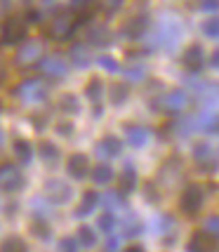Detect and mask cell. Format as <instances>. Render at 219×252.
Masks as SVG:
<instances>
[{"label": "cell", "instance_id": "obj_35", "mask_svg": "<svg viewBox=\"0 0 219 252\" xmlns=\"http://www.w3.org/2000/svg\"><path fill=\"white\" fill-rule=\"evenodd\" d=\"M78 243H80L83 248H94V245H97V233H94V229L80 226V229H78Z\"/></svg>", "mask_w": 219, "mask_h": 252}, {"label": "cell", "instance_id": "obj_33", "mask_svg": "<svg viewBox=\"0 0 219 252\" xmlns=\"http://www.w3.org/2000/svg\"><path fill=\"white\" fill-rule=\"evenodd\" d=\"M127 97H130V88H127V83H116V85L111 88V101H113L116 106L125 104Z\"/></svg>", "mask_w": 219, "mask_h": 252}, {"label": "cell", "instance_id": "obj_4", "mask_svg": "<svg viewBox=\"0 0 219 252\" xmlns=\"http://www.w3.org/2000/svg\"><path fill=\"white\" fill-rule=\"evenodd\" d=\"M193 160H196L198 170H203V172H217L219 167L217 149H212L208 142H200L193 146Z\"/></svg>", "mask_w": 219, "mask_h": 252}, {"label": "cell", "instance_id": "obj_45", "mask_svg": "<svg viewBox=\"0 0 219 252\" xmlns=\"http://www.w3.org/2000/svg\"><path fill=\"white\" fill-rule=\"evenodd\" d=\"M125 252H146V250H144L142 245H130V248H127Z\"/></svg>", "mask_w": 219, "mask_h": 252}, {"label": "cell", "instance_id": "obj_10", "mask_svg": "<svg viewBox=\"0 0 219 252\" xmlns=\"http://www.w3.org/2000/svg\"><path fill=\"white\" fill-rule=\"evenodd\" d=\"M43 59V45L35 43V40H29V43H22L17 55H14V62L19 66H33Z\"/></svg>", "mask_w": 219, "mask_h": 252}, {"label": "cell", "instance_id": "obj_14", "mask_svg": "<svg viewBox=\"0 0 219 252\" xmlns=\"http://www.w3.org/2000/svg\"><path fill=\"white\" fill-rule=\"evenodd\" d=\"M66 170H68V175L73 177V179H85L90 175V160L85 154H73L68 158V163H66Z\"/></svg>", "mask_w": 219, "mask_h": 252}, {"label": "cell", "instance_id": "obj_41", "mask_svg": "<svg viewBox=\"0 0 219 252\" xmlns=\"http://www.w3.org/2000/svg\"><path fill=\"white\" fill-rule=\"evenodd\" d=\"M198 10H203V12H217L219 10V0H198Z\"/></svg>", "mask_w": 219, "mask_h": 252}, {"label": "cell", "instance_id": "obj_28", "mask_svg": "<svg viewBox=\"0 0 219 252\" xmlns=\"http://www.w3.org/2000/svg\"><path fill=\"white\" fill-rule=\"evenodd\" d=\"M111 179H113V170H111V165L99 163L97 167L92 170V182H94V184H99V187L109 184Z\"/></svg>", "mask_w": 219, "mask_h": 252}, {"label": "cell", "instance_id": "obj_40", "mask_svg": "<svg viewBox=\"0 0 219 252\" xmlns=\"http://www.w3.org/2000/svg\"><path fill=\"white\" fill-rule=\"evenodd\" d=\"M205 233H210L215 241H219V217H217V215L205 220Z\"/></svg>", "mask_w": 219, "mask_h": 252}, {"label": "cell", "instance_id": "obj_37", "mask_svg": "<svg viewBox=\"0 0 219 252\" xmlns=\"http://www.w3.org/2000/svg\"><path fill=\"white\" fill-rule=\"evenodd\" d=\"M97 64L104 68V71H109V73H118L121 71V66H118V62L113 59V57H106V55H101L97 59Z\"/></svg>", "mask_w": 219, "mask_h": 252}, {"label": "cell", "instance_id": "obj_42", "mask_svg": "<svg viewBox=\"0 0 219 252\" xmlns=\"http://www.w3.org/2000/svg\"><path fill=\"white\" fill-rule=\"evenodd\" d=\"M33 233H35L38 238H50V226H47L45 221H40V224L35 221V224H33Z\"/></svg>", "mask_w": 219, "mask_h": 252}, {"label": "cell", "instance_id": "obj_19", "mask_svg": "<svg viewBox=\"0 0 219 252\" xmlns=\"http://www.w3.org/2000/svg\"><path fill=\"white\" fill-rule=\"evenodd\" d=\"M85 40L92 47H106L111 43V31L106 26H90L85 33Z\"/></svg>", "mask_w": 219, "mask_h": 252}, {"label": "cell", "instance_id": "obj_1", "mask_svg": "<svg viewBox=\"0 0 219 252\" xmlns=\"http://www.w3.org/2000/svg\"><path fill=\"white\" fill-rule=\"evenodd\" d=\"M78 24L80 22H78L76 12H59L55 19L50 22V26H47V35L52 40H57V43H64V40H68L76 33Z\"/></svg>", "mask_w": 219, "mask_h": 252}, {"label": "cell", "instance_id": "obj_47", "mask_svg": "<svg viewBox=\"0 0 219 252\" xmlns=\"http://www.w3.org/2000/svg\"><path fill=\"white\" fill-rule=\"evenodd\" d=\"M5 144V132H2V127H0V146Z\"/></svg>", "mask_w": 219, "mask_h": 252}, {"label": "cell", "instance_id": "obj_31", "mask_svg": "<svg viewBox=\"0 0 219 252\" xmlns=\"http://www.w3.org/2000/svg\"><path fill=\"white\" fill-rule=\"evenodd\" d=\"M0 252H29V245H26L24 238H19V236H10V238L2 241Z\"/></svg>", "mask_w": 219, "mask_h": 252}, {"label": "cell", "instance_id": "obj_26", "mask_svg": "<svg viewBox=\"0 0 219 252\" xmlns=\"http://www.w3.org/2000/svg\"><path fill=\"white\" fill-rule=\"evenodd\" d=\"M137 189V172L132 165H125V170L121 172V193H132Z\"/></svg>", "mask_w": 219, "mask_h": 252}, {"label": "cell", "instance_id": "obj_50", "mask_svg": "<svg viewBox=\"0 0 219 252\" xmlns=\"http://www.w3.org/2000/svg\"><path fill=\"white\" fill-rule=\"evenodd\" d=\"M45 2H52V0H45Z\"/></svg>", "mask_w": 219, "mask_h": 252}, {"label": "cell", "instance_id": "obj_16", "mask_svg": "<svg viewBox=\"0 0 219 252\" xmlns=\"http://www.w3.org/2000/svg\"><path fill=\"white\" fill-rule=\"evenodd\" d=\"M182 64L187 66L188 71H200L203 64H205V52L200 45H188L184 57H182Z\"/></svg>", "mask_w": 219, "mask_h": 252}, {"label": "cell", "instance_id": "obj_22", "mask_svg": "<svg viewBox=\"0 0 219 252\" xmlns=\"http://www.w3.org/2000/svg\"><path fill=\"white\" fill-rule=\"evenodd\" d=\"M142 221L137 220V215H125L121 220V236L123 238H134V236H139L142 233Z\"/></svg>", "mask_w": 219, "mask_h": 252}, {"label": "cell", "instance_id": "obj_38", "mask_svg": "<svg viewBox=\"0 0 219 252\" xmlns=\"http://www.w3.org/2000/svg\"><path fill=\"white\" fill-rule=\"evenodd\" d=\"M123 2L125 0H97V5L101 7L104 12H109V14H113V12H118L123 7Z\"/></svg>", "mask_w": 219, "mask_h": 252}, {"label": "cell", "instance_id": "obj_46", "mask_svg": "<svg viewBox=\"0 0 219 252\" xmlns=\"http://www.w3.org/2000/svg\"><path fill=\"white\" fill-rule=\"evenodd\" d=\"M57 132H62V134H68V132H71V125H59V127H57Z\"/></svg>", "mask_w": 219, "mask_h": 252}, {"label": "cell", "instance_id": "obj_7", "mask_svg": "<svg viewBox=\"0 0 219 252\" xmlns=\"http://www.w3.org/2000/svg\"><path fill=\"white\" fill-rule=\"evenodd\" d=\"M73 196V189L66 184L64 179H50L43 189V198L50 200L52 205H66Z\"/></svg>", "mask_w": 219, "mask_h": 252}, {"label": "cell", "instance_id": "obj_8", "mask_svg": "<svg viewBox=\"0 0 219 252\" xmlns=\"http://www.w3.org/2000/svg\"><path fill=\"white\" fill-rule=\"evenodd\" d=\"M38 68H40V73L45 78H50V80H59V78H64L68 73V64H66L64 57L59 55H50V57H43L40 62H38Z\"/></svg>", "mask_w": 219, "mask_h": 252}, {"label": "cell", "instance_id": "obj_43", "mask_svg": "<svg viewBox=\"0 0 219 252\" xmlns=\"http://www.w3.org/2000/svg\"><path fill=\"white\" fill-rule=\"evenodd\" d=\"M104 252H121V241L116 236H109V241L104 245Z\"/></svg>", "mask_w": 219, "mask_h": 252}, {"label": "cell", "instance_id": "obj_6", "mask_svg": "<svg viewBox=\"0 0 219 252\" xmlns=\"http://www.w3.org/2000/svg\"><path fill=\"white\" fill-rule=\"evenodd\" d=\"M24 187L22 170L12 163H0V191L2 193H17Z\"/></svg>", "mask_w": 219, "mask_h": 252}, {"label": "cell", "instance_id": "obj_48", "mask_svg": "<svg viewBox=\"0 0 219 252\" xmlns=\"http://www.w3.org/2000/svg\"><path fill=\"white\" fill-rule=\"evenodd\" d=\"M0 45H2V26H0Z\"/></svg>", "mask_w": 219, "mask_h": 252}, {"label": "cell", "instance_id": "obj_13", "mask_svg": "<svg viewBox=\"0 0 219 252\" xmlns=\"http://www.w3.org/2000/svg\"><path fill=\"white\" fill-rule=\"evenodd\" d=\"M94 154L101 158V160H109V158H116V156L123 154V142L116 139V137H104L101 142L94 146Z\"/></svg>", "mask_w": 219, "mask_h": 252}, {"label": "cell", "instance_id": "obj_3", "mask_svg": "<svg viewBox=\"0 0 219 252\" xmlns=\"http://www.w3.org/2000/svg\"><path fill=\"white\" fill-rule=\"evenodd\" d=\"M158 104H151L154 109L163 111V113H167V116H179L182 111L188 106V94L184 92V90H167L163 97L156 99Z\"/></svg>", "mask_w": 219, "mask_h": 252}, {"label": "cell", "instance_id": "obj_17", "mask_svg": "<svg viewBox=\"0 0 219 252\" xmlns=\"http://www.w3.org/2000/svg\"><path fill=\"white\" fill-rule=\"evenodd\" d=\"M196 130L203 134H219V116L212 111H203L196 116Z\"/></svg>", "mask_w": 219, "mask_h": 252}, {"label": "cell", "instance_id": "obj_23", "mask_svg": "<svg viewBox=\"0 0 219 252\" xmlns=\"http://www.w3.org/2000/svg\"><path fill=\"white\" fill-rule=\"evenodd\" d=\"M38 154H40V158H43L45 165H50V167H55L57 163H59V158H62V151H59V146L52 142H40V146H38Z\"/></svg>", "mask_w": 219, "mask_h": 252}, {"label": "cell", "instance_id": "obj_36", "mask_svg": "<svg viewBox=\"0 0 219 252\" xmlns=\"http://www.w3.org/2000/svg\"><path fill=\"white\" fill-rule=\"evenodd\" d=\"M200 29H203V33H205L208 38H219V17H212V19H205Z\"/></svg>", "mask_w": 219, "mask_h": 252}, {"label": "cell", "instance_id": "obj_49", "mask_svg": "<svg viewBox=\"0 0 219 252\" xmlns=\"http://www.w3.org/2000/svg\"><path fill=\"white\" fill-rule=\"evenodd\" d=\"M0 73H2V66H0Z\"/></svg>", "mask_w": 219, "mask_h": 252}, {"label": "cell", "instance_id": "obj_39", "mask_svg": "<svg viewBox=\"0 0 219 252\" xmlns=\"http://www.w3.org/2000/svg\"><path fill=\"white\" fill-rule=\"evenodd\" d=\"M57 252H78V238H62L57 245Z\"/></svg>", "mask_w": 219, "mask_h": 252}, {"label": "cell", "instance_id": "obj_20", "mask_svg": "<svg viewBox=\"0 0 219 252\" xmlns=\"http://www.w3.org/2000/svg\"><path fill=\"white\" fill-rule=\"evenodd\" d=\"M68 62L76 66V68H88L92 64V55L85 45H73L71 52H68Z\"/></svg>", "mask_w": 219, "mask_h": 252}, {"label": "cell", "instance_id": "obj_2", "mask_svg": "<svg viewBox=\"0 0 219 252\" xmlns=\"http://www.w3.org/2000/svg\"><path fill=\"white\" fill-rule=\"evenodd\" d=\"M47 83H43L40 78H29L22 80L17 88H14V97L24 101V104H40L47 99Z\"/></svg>", "mask_w": 219, "mask_h": 252}, {"label": "cell", "instance_id": "obj_9", "mask_svg": "<svg viewBox=\"0 0 219 252\" xmlns=\"http://www.w3.org/2000/svg\"><path fill=\"white\" fill-rule=\"evenodd\" d=\"M26 38V22L22 17H10L2 24V43L7 45H19Z\"/></svg>", "mask_w": 219, "mask_h": 252}, {"label": "cell", "instance_id": "obj_25", "mask_svg": "<svg viewBox=\"0 0 219 252\" xmlns=\"http://www.w3.org/2000/svg\"><path fill=\"white\" fill-rule=\"evenodd\" d=\"M172 229H175V220L170 215H156L154 220H151V231H154L156 236L170 233Z\"/></svg>", "mask_w": 219, "mask_h": 252}, {"label": "cell", "instance_id": "obj_32", "mask_svg": "<svg viewBox=\"0 0 219 252\" xmlns=\"http://www.w3.org/2000/svg\"><path fill=\"white\" fill-rule=\"evenodd\" d=\"M123 76L127 78V83H142L146 78V68H144V64H130L123 68Z\"/></svg>", "mask_w": 219, "mask_h": 252}, {"label": "cell", "instance_id": "obj_5", "mask_svg": "<svg viewBox=\"0 0 219 252\" xmlns=\"http://www.w3.org/2000/svg\"><path fill=\"white\" fill-rule=\"evenodd\" d=\"M182 38V29L175 22H163L156 26L154 31V45L163 50H175V43Z\"/></svg>", "mask_w": 219, "mask_h": 252}, {"label": "cell", "instance_id": "obj_18", "mask_svg": "<svg viewBox=\"0 0 219 252\" xmlns=\"http://www.w3.org/2000/svg\"><path fill=\"white\" fill-rule=\"evenodd\" d=\"M187 252H215V238L205 231L193 233L191 241L187 243Z\"/></svg>", "mask_w": 219, "mask_h": 252}, {"label": "cell", "instance_id": "obj_34", "mask_svg": "<svg viewBox=\"0 0 219 252\" xmlns=\"http://www.w3.org/2000/svg\"><path fill=\"white\" fill-rule=\"evenodd\" d=\"M116 224H118V220H116V215L113 212H104L101 217L97 220V229L101 231V233H106V236H111L113 231H116Z\"/></svg>", "mask_w": 219, "mask_h": 252}, {"label": "cell", "instance_id": "obj_30", "mask_svg": "<svg viewBox=\"0 0 219 252\" xmlns=\"http://www.w3.org/2000/svg\"><path fill=\"white\" fill-rule=\"evenodd\" d=\"M59 111L66 113V116H76V113H80V104H78L76 94H64V97L59 99Z\"/></svg>", "mask_w": 219, "mask_h": 252}, {"label": "cell", "instance_id": "obj_21", "mask_svg": "<svg viewBox=\"0 0 219 252\" xmlns=\"http://www.w3.org/2000/svg\"><path fill=\"white\" fill-rule=\"evenodd\" d=\"M125 193L121 191H109V193H104V196H99V203L104 205L106 212H118V210H125Z\"/></svg>", "mask_w": 219, "mask_h": 252}, {"label": "cell", "instance_id": "obj_44", "mask_svg": "<svg viewBox=\"0 0 219 252\" xmlns=\"http://www.w3.org/2000/svg\"><path fill=\"white\" fill-rule=\"evenodd\" d=\"M210 64H212V66H215V68L219 71V47L215 50V55H212V59H210Z\"/></svg>", "mask_w": 219, "mask_h": 252}, {"label": "cell", "instance_id": "obj_11", "mask_svg": "<svg viewBox=\"0 0 219 252\" xmlns=\"http://www.w3.org/2000/svg\"><path fill=\"white\" fill-rule=\"evenodd\" d=\"M203 189L196 187V184H191V187L184 189V193L179 198V208L184 215H196L198 210L203 208Z\"/></svg>", "mask_w": 219, "mask_h": 252}, {"label": "cell", "instance_id": "obj_15", "mask_svg": "<svg viewBox=\"0 0 219 252\" xmlns=\"http://www.w3.org/2000/svg\"><path fill=\"white\" fill-rule=\"evenodd\" d=\"M125 139H127L130 146L142 149V146H146L149 139H151V130L144 127V125H127V127H125Z\"/></svg>", "mask_w": 219, "mask_h": 252}, {"label": "cell", "instance_id": "obj_12", "mask_svg": "<svg viewBox=\"0 0 219 252\" xmlns=\"http://www.w3.org/2000/svg\"><path fill=\"white\" fill-rule=\"evenodd\" d=\"M149 29H151L149 14H134V17H130V19L125 22V26H123V35L130 38V40H137V38H142Z\"/></svg>", "mask_w": 219, "mask_h": 252}, {"label": "cell", "instance_id": "obj_24", "mask_svg": "<svg viewBox=\"0 0 219 252\" xmlns=\"http://www.w3.org/2000/svg\"><path fill=\"white\" fill-rule=\"evenodd\" d=\"M97 205H99V193L97 191H85V193H83V200H80V205L76 208V217H88Z\"/></svg>", "mask_w": 219, "mask_h": 252}, {"label": "cell", "instance_id": "obj_27", "mask_svg": "<svg viewBox=\"0 0 219 252\" xmlns=\"http://www.w3.org/2000/svg\"><path fill=\"white\" fill-rule=\"evenodd\" d=\"M12 149H14V156H17L24 165H29L33 160V146L26 142V139H17Z\"/></svg>", "mask_w": 219, "mask_h": 252}, {"label": "cell", "instance_id": "obj_29", "mask_svg": "<svg viewBox=\"0 0 219 252\" xmlns=\"http://www.w3.org/2000/svg\"><path fill=\"white\" fill-rule=\"evenodd\" d=\"M85 97H88L92 104H99V101H101V97H104V83H101L99 78H92V80L88 83Z\"/></svg>", "mask_w": 219, "mask_h": 252}]
</instances>
